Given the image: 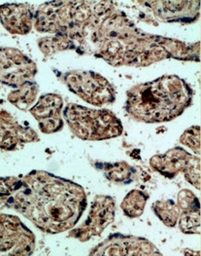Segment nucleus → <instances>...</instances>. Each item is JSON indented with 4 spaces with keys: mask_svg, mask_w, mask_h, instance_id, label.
I'll use <instances>...</instances> for the list:
<instances>
[{
    "mask_svg": "<svg viewBox=\"0 0 201 256\" xmlns=\"http://www.w3.org/2000/svg\"><path fill=\"white\" fill-rule=\"evenodd\" d=\"M78 53L103 58L113 66H148L166 58L200 60L201 44L144 32L115 5L104 9L83 28L75 40Z\"/></svg>",
    "mask_w": 201,
    "mask_h": 256,
    "instance_id": "obj_1",
    "label": "nucleus"
},
{
    "mask_svg": "<svg viewBox=\"0 0 201 256\" xmlns=\"http://www.w3.org/2000/svg\"><path fill=\"white\" fill-rule=\"evenodd\" d=\"M8 206L30 220L38 229L57 234L72 229L86 206L84 188L43 170L21 178H0V210Z\"/></svg>",
    "mask_w": 201,
    "mask_h": 256,
    "instance_id": "obj_2",
    "label": "nucleus"
},
{
    "mask_svg": "<svg viewBox=\"0 0 201 256\" xmlns=\"http://www.w3.org/2000/svg\"><path fill=\"white\" fill-rule=\"evenodd\" d=\"M194 92L177 75H164L128 92L126 110L138 122L162 123L179 117L193 102Z\"/></svg>",
    "mask_w": 201,
    "mask_h": 256,
    "instance_id": "obj_3",
    "label": "nucleus"
},
{
    "mask_svg": "<svg viewBox=\"0 0 201 256\" xmlns=\"http://www.w3.org/2000/svg\"><path fill=\"white\" fill-rule=\"evenodd\" d=\"M63 117L75 136L83 140H104L120 136L123 124L109 110H92L78 104H68Z\"/></svg>",
    "mask_w": 201,
    "mask_h": 256,
    "instance_id": "obj_4",
    "label": "nucleus"
},
{
    "mask_svg": "<svg viewBox=\"0 0 201 256\" xmlns=\"http://www.w3.org/2000/svg\"><path fill=\"white\" fill-rule=\"evenodd\" d=\"M57 77L84 102L102 106L111 104L116 100V90L109 81L100 74L92 72L71 70L57 74Z\"/></svg>",
    "mask_w": 201,
    "mask_h": 256,
    "instance_id": "obj_5",
    "label": "nucleus"
},
{
    "mask_svg": "<svg viewBox=\"0 0 201 256\" xmlns=\"http://www.w3.org/2000/svg\"><path fill=\"white\" fill-rule=\"evenodd\" d=\"M150 165L168 178H175L179 172H183L189 182L199 190L201 189V159L183 148L175 147L165 154L152 157Z\"/></svg>",
    "mask_w": 201,
    "mask_h": 256,
    "instance_id": "obj_6",
    "label": "nucleus"
},
{
    "mask_svg": "<svg viewBox=\"0 0 201 256\" xmlns=\"http://www.w3.org/2000/svg\"><path fill=\"white\" fill-rule=\"evenodd\" d=\"M35 237L17 216L0 214V252L9 256H30Z\"/></svg>",
    "mask_w": 201,
    "mask_h": 256,
    "instance_id": "obj_7",
    "label": "nucleus"
},
{
    "mask_svg": "<svg viewBox=\"0 0 201 256\" xmlns=\"http://www.w3.org/2000/svg\"><path fill=\"white\" fill-rule=\"evenodd\" d=\"M36 64L14 48L0 49V83L18 88L33 81Z\"/></svg>",
    "mask_w": 201,
    "mask_h": 256,
    "instance_id": "obj_8",
    "label": "nucleus"
},
{
    "mask_svg": "<svg viewBox=\"0 0 201 256\" xmlns=\"http://www.w3.org/2000/svg\"><path fill=\"white\" fill-rule=\"evenodd\" d=\"M91 256H162L154 244L139 237L115 234L110 236L90 254Z\"/></svg>",
    "mask_w": 201,
    "mask_h": 256,
    "instance_id": "obj_9",
    "label": "nucleus"
},
{
    "mask_svg": "<svg viewBox=\"0 0 201 256\" xmlns=\"http://www.w3.org/2000/svg\"><path fill=\"white\" fill-rule=\"evenodd\" d=\"M115 202L109 196H96L92 202L87 220L69 235L81 242H86L100 235L115 218Z\"/></svg>",
    "mask_w": 201,
    "mask_h": 256,
    "instance_id": "obj_10",
    "label": "nucleus"
},
{
    "mask_svg": "<svg viewBox=\"0 0 201 256\" xmlns=\"http://www.w3.org/2000/svg\"><path fill=\"white\" fill-rule=\"evenodd\" d=\"M165 22H193L200 18L201 1H141Z\"/></svg>",
    "mask_w": 201,
    "mask_h": 256,
    "instance_id": "obj_11",
    "label": "nucleus"
},
{
    "mask_svg": "<svg viewBox=\"0 0 201 256\" xmlns=\"http://www.w3.org/2000/svg\"><path fill=\"white\" fill-rule=\"evenodd\" d=\"M62 106L63 100L59 94H45L40 96L36 104L29 110L36 119L40 130L51 134L63 128Z\"/></svg>",
    "mask_w": 201,
    "mask_h": 256,
    "instance_id": "obj_12",
    "label": "nucleus"
},
{
    "mask_svg": "<svg viewBox=\"0 0 201 256\" xmlns=\"http://www.w3.org/2000/svg\"><path fill=\"white\" fill-rule=\"evenodd\" d=\"M39 140L34 130L21 126L8 112H0V147L2 149L16 150L25 144Z\"/></svg>",
    "mask_w": 201,
    "mask_h": 256,
    "instance_id": "obj_13",
    "label": "nucleus"
},
{
    "mask_svg": "<svg viewBox=\"0 0 201 256\" xmlns=\"http://www.w3.org/2000/svg\"><path fill=\"white\" fill-rule=\"evenodd\" d=\"M0 22L11 34L24 36L31 32L34 16L27 3L0 5Z\"/></svg>",
    "mask_w": 201,
    "mask_h": 256,
    "instance_id": "obj_14",
    "label": "nucleus"
},
{
    "mask_svg": "<svg viewBox=\"0 0 201 256\" xmlns=\"http://www.w3.org/2000/svg\"><path fill=\"white\" fill-rule=\"evenodd\" d=\"M180 210L179 227L185 234L201 233V208L197 196L191 190H183L178 194Z\"/></svg>",
    "mask_w": 201,
    "mask_h": 256,
    "instance_id": "obj_15",
    "label": "nucleus"
},
{
    "mask_svg": "<svg viewBox=\"0 0 201 256\" xmlns=\"http://www.w3.org/2000/svg\"><path fill=\"white\" fill-rule=\"evenodd\" d=\"M38 92L39 87L37 83L30 81L21 85L17 90L11 92L8 94V100L20 110H29L36 100Z\"/></svg>",
    "mask_w": 201,
    "mask_h": 256,
    "instance_id": "obj_16",
    "label": "nucleus"
},
{
    "mask_svg": "<svg viewBox=\"0 0 201 256\" xmlns=\"http://www.w3.org/2000/svg\"><path fill=\"white\" fill-rule=\"evenodd\" d=\"M147 201L148 196L144 192L140 190H131L122 202L121 208L127 216L135 218L143 214Z\"/></svg>",
    "mask_w": 201,
    "mask_h": 256,
    "instance_id": "obj_17",
    "label": "nucleus"
},
{
    "mask_svg": "<svg viewBox=\"0 0 201 256\" xmlns=\"http://www.w3.org/2000/svg\"><path fill=\"white\" fill-rule=\"evenodd\" d=\"M153 210L156 216L168 227H174L179 220L180 210L171 200H161L153 204Z\"/></svg>",
    "mask_w": 201,
    "mask_h": 256,
    "instance_id": "obj_18",
    "label": "nucleus"
},
{
    "mask_svg": "<svg viewBox=\"0 0 201 256\" xmlns=\"http://www.w3.org/2000/svg\"><path fill=\"white\" fill-rule=\"evenodd\" d=\"M38 47L46 56H51L58 52L73 50L68 39L62 36L55 34L54 36L42 37L38 39Z\"/></svg>",
    "mask_w": 201,
    "mask_h": 256,
    "instance_id": "obj_19",
    "label": "nucleus"
},
{
    "mask_svg": "<svg viewBox=\"0 0 201 256\" xmlns=\"http://www.w3.org/2000/svg\"><path fill=\"white\" fill-rule=\"evenodd\" d=\"M103 170L106 178L114 182H129L133 178V168L125 162L109 164Z\"/></svg>",
    "mask_w": 201,
    "mask_h": 256,
    "instance_id": "obj_20",
    "label": "nucleus"
},
{
    "mask_svg": "<svg viewBox=\"0 0 201 256\" xmlns=\"http://www.w3.org/2000/svg\"><path fill=\"white\" fill-rule=\"evenodd\" d=\"M180 144L191 148L196 154H201V127L188 128L180 138Z\"/></svg>",
    "mask_w": 201,
    "mask_h": 256,
    "instance_id": "obj_21",
    "label": "nucleus"
}]
</instances>
